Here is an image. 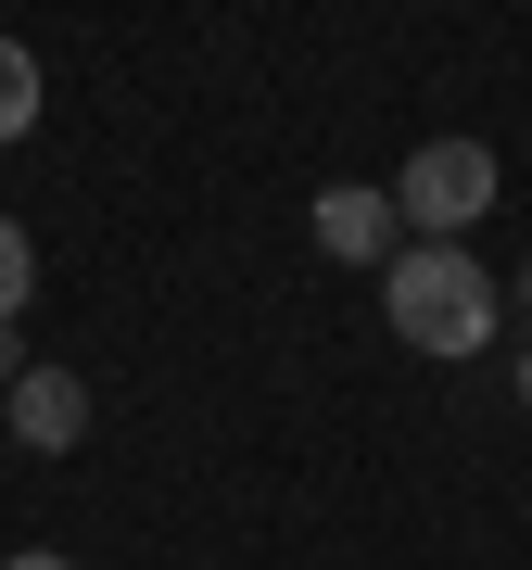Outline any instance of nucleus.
<instances>
[{
	"mask_svg": "<svg viewBox=\"0 0 532 570\" xmlns=\"http://www.w3.org/2000/svg\"><path fill=\"white\" fill-rule=\"evenodd\" d=\"M381 317H393V343L406 355H444V367H470L494 343V317H508V292L470 266V242H406L381 266Z\"/></svg>",
	"mask_w": 532,
	"mask_h": 570,
	"instance_id": "nucleus-1",
	"label": "nucleus"
},
{
	"mask_svg": "<svg viewBox=\"0 0 532 570\" xmlns=\"http://www.w3.org/2000/svg\"><path fill=\"white\" fill-rule=\"evenodd\" d=\"M26 292H39V242L0 216V317H26Z\"/></svg>",
	"mask_w": 532,
	"mask_h": 570,
	"instance_id": "nucleus-6",
	"label": "nucleus"
},
{
	"mask_svg": "<svg viewBox=\"0 0 532 570\" xmlns=\"http://www.w3.org/2000/svg\"><path fill=\"white\" fill-rule=\"evenodd\" d=\"M13 367H26V343H13V317H0V393H13Z\"/></svg>",
	"mask_w": 532,
	"mask_h": 570,
	"instance_id": "nucleus-7",
	"label": "nucleus"
},
{
	"mask_svg": "<svg viewBox=\"0 0 532 570\" xmlns=\"http://www.w3.org/2000/svg\"><path fill=\"white\" fill-rule=\"evenodd\" d=\"M13 570H77V558H13Z\"/></svg>",
	"mask_w": 532,
	"mask_h": 570,
	"instance_id": "nucleus-8",
	"label": "nucleus"
},
{
	"mask_svg": "<svg viewBox=\"0 0 532 570\" xmlns=\"http://www.w3.org/2000/svg\"><path fill=\"white\" fill-rule=\"evenodd\" d=\"M317 254L329 266H393L406 254V216H393V190H368V178H343V190H317Z\"/></svg>",
	"mask_w": 532,
	"mask_h": 570,
	"instance_id": "nucleus-3",
	"label": "nucleus"
},
{
	"mask_svg": "<svg viewBox=\"0 0 532 570\" xmlns=\"http://www.w3.org/2000/svg\"><path fill=\"white\" fill-rule=\"evenodd\" d=\"M520 305H532V266H520Z\"/></svg>",
	"mask_w": 532,
	"mask_h": 570,
	"instance_id": "nucleus-10",
	"label": "nucleus"
},
{
	"mask_svg": "<svg viewBox=\"0 0 532 570\" xmlns=\"http://www.w3.org/2000/svg\"><path fill=\"white\" fill-rule=\"evenodd\" d=\"M26 127H39V51L0 39V140H26Z\"/></svg>",
	"mask_w": 532,
	"mask_h": 570,
	"instance_id": "nucleus-5",
	"label": "nucleus"
},
{
	"mask_svg": "<svg viewBox=\"0 0 532 570\" xmlns=\"http://www.w3.org/2000/svg\"><path fill=\"white\" fill-rule=\"evenodd\" d=\"M0 419H13V444H26V456H63V444L89 431V381H77V367H13Z\"/></svg>",
	"mask_w": 532,
	"mask_h": 570,
	"instance_id": "nucleus-4",
	"label": "nucleus"
},
{
	"mask_svg": "<svg viewBox=\"0 0 532 570\" xmlns=\"http://www.w3.org/2000/svg\"><path fill=\"white\" fill-rule=\"evenodd\" d=\"M494 190H508V178H494L482 140H418L406 178H393V216H406L418 242H470V228L494 216Z\"/></svg>",
	"mask_w": 532,
	"mask_h": 570,
	"instance_id": "nucleus-2",
	"label": "nucleus"
},
{
	"mask_svg": "<svg viewBox=\"0 0 532 570\" xmlns=\"http://www.w3.org/2000/svg\"><path fill=\"white\" fill-rule=\"evenodd\" d=\"M520 406H532V355H520Z\"/></svg>",
	"mask_w": 532,
	"mask_h": 570,
	"instance_id": "nucleus-9",
	"label": "nucleus"
}]
</instances>
